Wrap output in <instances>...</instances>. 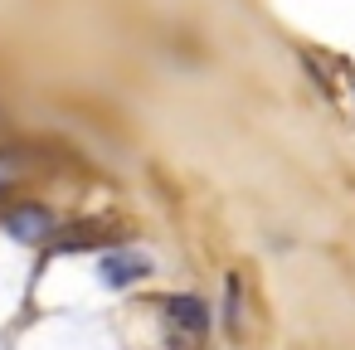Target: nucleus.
I'll return each mask as SVG.
<instances>
[{"instance_id": "obj_1", "label": "nucleus", "mask_w": 355, "mask_h": 350, "mask_svg": "<svg viewBox=\"0 0 355 350\" xmlns=\"http://www.w3.org/2000/svg\"><path fill=\"white\" fill-rule=\"evenodd\" d=\"M112 243H122L117 219H78L69 229H54L49 253H88V248H112Z\"/></svg>"}, {"instance_id": "obj_2", "label": "nucleus", "mask_w": 355, "mask_h": 350, "mask_svg": "<svg viewBox=\"0 0 355 350\" xmlns=\"http://www.w3.org/2000/svg\"><path fill=\"white\" fill-rule=\"evenodd\" d=\"M166 321H171L180 335L200 340V335L209 331V306H205L200 297H190V292H175V297H166Z\"/></svg>"}, {"instance_id": "obj_3", "label": "nucleus", "mask_w": 355, "mask_h": 350, "mask_svg": "<svg viewBox=\"0 0 355 350\" xmlns=\"http://www.w3.org/2000/svg\"><path fill=\"white\" fill-rule=\"evenodd\" d=\"M6 229L20 238V243H49L54 238V214L44 204H20L6 214Z\"/></svg>"}, {"instance_id": "obj_4", "label": "nucleus", "mask_w": 355, "mask_h": 350, "mask_svg": "<svg viewBox=\"0 0 355 350\" xmlns=\"http://www.w3.org/2000/svg\"><path fill=\"white\" fill-rule=\"evenodd\" d=\"M103 287H132V282H141L146 272H151V258L146 253H127V248H117V253H107L103 258Z\"/></svg>"}, {"instance_id": "obj_5", "label": "nucleus", "mask_w": 355, "mask_h": 350, "mask_svg": "<svg viewBox=\"0 0 355 350\" xmlns=\"http://www.w3.org/2000/svg\"><path fill=\"white\" fill-rule=\"evenodd\" d=\"M224 321H229V326L239 321V277H229V292H224Z\"/></svg>"}, {"instance_id": "obj_6", "label": "nucleus", "mask_w": 355, "mask_h": 350, "mask_svg": "<svg viewBox=\"0 0 355 350\" xmlns=\"http://www.w3.org/2000/svg\"><path fill=\"white\" fill-rule=\"evenodd\" d=\"M6 204H10V185H0V214H6Z\"/></svg>"}]
</instances>
